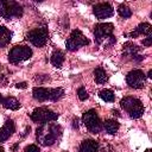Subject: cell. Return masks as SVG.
Wrapping results in <instances>:
<instances>
[{
  "instance_id": "obj_6",
  "label": "cell",
  "mask_w": 152,
  "mask_h": 152,
  "mask_svg": "<svg viewBox=\"0 0 152 152\" xmlns=\"http://www.w3.org/2000/svg\"><path fill=\"white\" fill-rule=\"evenodd\" d=\"M23 6L17 1H0V15L7 20L23 15Z\"/></svg>"
},
{
  "instance_id": "obj_24",
  "label": "cell",
  "mask_w": 152,
  "mask_h": 152,
  "mask_svg": "<svg viewBox=\"0 0 152 152\" xmlns=\"http://www.w3.org/2000/svg\"><path fill=\"white\" fill-rule=\"evenodd\" d=\"M77 95H78V99H80L81 101H86V100L89 97L88 91L86 90L84 87H80V88H78V90H77Z\"/></svg>"
},
{
  "instance_id": "obj_19",
  "label": "cell",
  "mask_w": 152,
  "mask_h": 152,
  "mask_svg": "<svg viewBox=\"0 0 152 152\" xmlns=\"http://www.w3.org/2000/svg\"><path fill=\"white\" fill-rule=\"evenodd\" d=\"M11 38H12L11 31L7 27L0 25V48H5L11 42Z\"/></svg>"
},
{
  "instance_id": "obj_17",
  "label": "cell",
  "mask_w": 152,
  "mask_h": 152,
  "mask_svg": "<svg viewBox=\"0 0 152 152\" xmlns=\"http://www.w3.org/2000/svg\"><path fill=\"white\" fill-rule=\"evenodd\" d=\"M102 127L104 128V131L108 133V134H115L120 127V124L114 120V119H107L103 124H102Z\"/></svg>"
},
{
  "instance_id": "obj_14",
  "label": "cell",
  "mask_w": 152,
  "mask_h": 152,
  "mask_svg": "<svg viewBox=\"0 0 152 152\" xmlns=\"http://www.w3.org/2000/svg\"><path fill=\"white\" fill-rule=\"evenodd\" d=\"M151 32H152V26H151V24H148V23H142V24L138 25L137 28L129 33V37H131V38H135V37L141 36V34H144V36H150Z\"/></svg>"
},
{
  "instance_id": "obj_32",
  "label": "cell",
  "mask_w": 152,
  "mask_h": 152,
  "mask_svg": "<svg viewBox=\"0 0 152 152\" xmlns=\"http://www.w3.org/2000/svg\"><path fill=\"white\" fill-rule=\"evenodd\" d=\"M145 152H152V151H151V148H147V150H146Z\"/></svg>"
},
{
  "instance_id": "obj_18",
  "label": "cell",
  "mask_w": 152,
  "mask_h": 152,
  "mask_svg": "<svg viewBox=\"0 0 152 152\" xmlns=\"http://www.w3.org/2000/svg\"><path fill=\"white\" fill-rule=\"evenodd\" d=\"M2 106L6 108V109H11V110H17V109H19L20 107H21V104H20V102L17 100V99H14V97H12V96H8V97H5V99H2Z\"/></svg>"
},
{
  "instance_id": "obj_10",
  "label": "cell",
  "mask_w": 152,
  "mask_h": 152,
  "mask_svg": "<svg viewBox=\"0 0 152 152\" xmlns=\"http://www.w3.org/2000/svg\"><path fill=\"white\" fill-rule=\"evenodd\" d=\"M49 38V32L46 27H37L27 33V39L37 48H42L46 44Z\"/></svg>"
},
{
  "instance_id": "obj_28",
  "label": "cell",
  "mask_w": 152,
  "mask_h": 152,
  "mask_svg": "<svg viewBox=\"0 0 152 152\" xmlns=\"http://www.w3.org/2000/svg\"><path fill=\"white\" fill-rule=\"evenodd\" d=\"M72 128L74 129H77L78 128V120L77 119H74L72 120Z\"/></svg>"
},
{
  "instance_id": "obj_25",
  "label": "cell",
  "mask_w": 152,
  "mask_h": 152,
  "mask_svg": "<svg viewBox=\"0 0 152 152\" xmlns=\"http://www.w3.org/2000/svg\"><path fill=\"white\" fill-rule=\"evenodd\" d=\"M24 152H40V150H39V147L37 146V145H28V146H26L25 147V150H24Z\"/></svg>"
},
{
  "instance_id": "obj_16",
  "label": "cell",
  "mask_w": 152,
  "mask_h": 152,
  "mask_svg": "<svg viewBox=\"0 0 152 152\" xmlns=\"http://www.w3.org/2000/svg\"><path fill=\"white\" fill-rule=\"evenodd\" d=\"M139 49H140L139 46H137L135 44L128 42V43H126V44L122 46V55L126 56V57H132V59H133V58L138 55Z\"/></svg>"
},
{
  "instance_id": "obj_1",
  "label": "cell",
  "mask_w": 152,
  "mask_h": 152,
  "mask_svg": "<svg viewBox=\"0 0 152 152\" xmlns=\"http://www.w3.org/2000/svg\"><path fill=\"white\" fill-rule=\"evenodd\" d=\"M62 127L57 124H42L36 131L37 141L44 146H51L62 137Z\"/></svg>"
},
{
  "instance_id": "obj_33",
  "label": "cell",
  "mask_w": 152,
  "mask_h": 152,
  "mask_svg": "<svg viewBox=\"0 0 152 152\" xmlns=\"http://www.w3.org/2000/svg\"><path fill=\"white\" fill-rule=\"evenodd\" d=\"M0 152H4V148H2V146H0Z\"/></svg>"
},
{
  "instance_id": "obj_26",
  "label": "cell",
  "mask_w": 152,
  "mask_h": 152,
  "mask_svg": "<svg viewBox=\"0 0 152 152\" xmlns=\"http://www.w3.org/2000/svg\"><path fill=\"white\" fill-rule=\"evenodd\" d=\"M142 44H144L145 46H150V45L152 44V37H151V36H147V38H145V39L142 40Z\"/></svg>"
},
{
  "instance_id": "obj_9",
  "label": "cell",
  "mask_w": 152,
  "mask_h": 152,
  "mask_svg": "<svg viewBox=\"0 0 152 152\" xmlns=\"http://www.w3.org/2000/svg\"><path fill=\"white\" fill-rule=\"evenodd\" d=\"M88 44H89V39L82 33L81 30H74L65 42V46L69 51H75L81 46H86Z\"/></svg>"
},
{
  "instance_id": "obj_21",
  "label": "cell",
  "mask_w": 152,
  "mask_h": 152,
  "mask_svg": "<svg viewBox=\"0 0 152 152\" xmlns=\"http://www.w3.org/2000/svg\"><path fill=\"white\" fill-rule=\"evenodd\" d=\"M94 77H95L96 83H99V84H103V83H106L108 81L107 72H106V70L102 66H97L94 70Z\"/></svg>"
},
{
  "instance_id": "obj_3",
  "label": "cell",
  "mask_w": 152,
  "mask_h": 152,
  "mask_svg": "<svg viewBox=\"0 0 152 152\" xmlns=\"http://www.w3.org/2000/svg\"><path fill=\"white\" fill-rule=\"evenodd\" d=\"M32 95L33 99L39 101V102H44V101H57L61 97H63L64 95V90L62 88H44V87H34L32 89Z\"/></svg>"
},
{
  "instance_id": "obj_5",
  "label": "cell",
  "mask_w": 152,
  "mask_h": 152,
  "mask_svg": "<svg viewBox=\"0 0 152 152\" xmlns=\"http://www.w3.org/2000/svg\"><path fill=\"white\" fill-rule=\"evenodd\" d=\"M82 121L84 124V126L87 127V129L93 133V134H97L101 132L102 127V121L100 119V116L97 115V112L95 109H89L87 110L83 115H82Z\"/></svg>"
},
{
  "instance_id": "obj_30",
  "label": "cell",
  "mask_w": 152,
  "mask_h": 152,
  "mask_svg": "<svg viewBox=\"0 0 152 152\" xmlns=\"http://www.w3.org/2000/svg\"><path fill=\"white\" fill-rule=\"evenodd\" d=\"M103 152H110V147L107 146V148H103Z\"/></svg>"
},
{
  "instance_id": "obj_4",
  "label": "cell",
  "mask_w": 152,
  "mask_h": 152,
  "mask_svg": "<svg viewBox=\"0 0 152 152\" xmlns=\"http://www.w3.org/2000/svg\"><path fill=\"white\" fill-rule=\"evenodd\" d=\"M121 108H124L132 119H138L144 114V106L140 100L133 96H126L120 101Z\"/></svg>"
},
{
  "instance_id": "obj_13",
  "label": "cell",
  "mask_w": 152,
  "mask_h": 152,
  "mask_svg": "<svg viewBox=\"0 0 152 152\" xmlns=\"http://www.w3.org/2000/svg\"><path fill=\"white\" fill-rule=\"evenodd\" d=\"M14 131H15V125H14L13 120H11V119L6 120L2 128H0V142L6 141L14 133Z\"/></svg>"
},
{
  "instance_id": "obj_22",
  "label": "cell",
  "mask_w": 152,
  "mask_h": 152,
  "mask_svg": "<svg viewBox=\"0 0 152 152\" xmlns=\"http://www.w3.org/2000/svg\"><path fill=\"white\" fill-rule=\"evenodd\" d=\"M99 96L104 101V102H114L115 100V95L112 90L109 89H102L99 91Z\"/></svg>"
},
{
  "instance_id": "obj_34",
  "label": "cell",
  "mask_w": 152,
  "mask_h": 152,
  "mask_svg": "<svg viewBox=\"0 0 152 152\" xmlns=\"http://www.w3.org/2000/svg\"><path fill=\"white\" fill-rule=\"evenodd\" d=\"M1 102H2V96L0 95V103H1Z\"/></svg>"
},
{
  "instance_id": "obj_35",
  "label": "cell",
  "mask_w": 152,
  "mask_h": 152,
  "mask_svg": "<svg viewBox=\"0 0 152 152\" xmlns=\"http://www.w3.org/2000/svg\"><path fill=\"white\" fill-rule=\"evenodd\" d=\"M0 68H1V65H0Z\"/></svg>"
},
{
  "instance_id": "obj_27",
  "label": "cell",
  "mask_w": 152,
  "mask_h": 152,
  "mask_svg": "<svg viewBox=\"0 0 152 152\" xmlns=\"http://www.w3.org/2000/svg\"><path fill=\"white\" fill-rule=\"evenodd\" d=\"M15 87H17V88H20V89H25V88H26V83H25V82H20V83H17Z\"/></svg>"
},
{
  "instance_id": "obj_7",
  "label": "cell",
  "mask_w": 152,
  "mask_h": 152,
  "mask_svg": "<svg viewBox=\"0 0 152 152\" xmlns=\"http://www.w3.org/2000/svg\"><path fill=\"white\" fill-rule=\"evenodd\" d=\"M32 49L25 45H17L12 48V50L8 53V61L12 64H18L23 61L28 59L32 56Z\"/></svg>"
},
{
  "instance_id": "obj_23",
  "label": "cell",
  "mask_w": 152,
  "mask_h": 152,
  "mask_svg": "<svg viewBox=\"0 0 152 152\" xmlns=\"http://www.w3.org/2000/svg\"><path fill=\"white\" fill-rule=\"evenodd\" d=\"M118 13H119L120 17H122V18H129V17L132 15L131 8H129L127 5H125V4H121V5L118 7Z\"/></svg>"
},
{
  "instance_id": "obj_12",
  "label": "cell",
  "mask_w": 152,
  "mask_h": 152,
  "mask_svg": "<svg viewBox=\"0 0 152 152\" xmlns=\"http://www.w3.org/2000/svg\"><path fill=\"white\" fill-rule=\"evenodd\" d=\"M93 12L97 19L102 20V19H107L112 17L114 14V8L108 2H101V4H96L93 7Z\"/></svg>"
},
{
  "instance_id": "obj_31",
  "label": "cell",
  "mask_w": 152,
  "mask_h": 152,
  "mask_svg": "<svg viewBox=\"0 0 152 152\" xmlns=\"http://www.w3.org/2000/svg\"><path fill=\"white\" fill-rule=\"evenodd\" d=\"M151 75H152V70H150V71H148V74H147V77H148V78H151V77H152Z\"/></svg>"
},
{
  "instance_id": "obj_29",
  "label": "cell",
  "mask_w": 152,
  "mask_h": 152,
  "mask_svg": "<svg viewBox=\"0 0 152 152\" xmlns=\"http://www.w3.org/2000/svg\"><path fill=\"white\" fill-rule=\"evenodd\" d=\"M113 115H115V116H118V118H119V116H120V112H119V110H116V109H114V110H113Z\"/></svg>"
},
{
  "instance_id": "obj_2",
  "label": "cell",
  "mask_w": 152,
  "mask_h": 152,
  "mask_svg": "<svg viewBox=\"0 0 152 152\" xmlns=\"http://www.w3.org/2000/svg\"><path fill=\"white\" fill-rule=\"evenodd\" d=\"M114 25L112 23H100L94 27V37L97 44H107L108 46L115 43V37L113 36Z\"/></svg>"
},
{
  "instance_id": "obj_15",
  "label": "cell",
  "mask_w": 152,
  "mask_h": 152,
  "mask_svg": "<svg viewBox=\"0 0 152 152\" xmlns=\"http://www.w3.org/2000/svg\"><path fill=\"white\" fill-rule=\"evenodd\" d=\"M99 142L93 139H86L81 142L78 151L80 152H97L99 151Z\"/></svg>"
},
{
  "instance_id": "obj_8",
  "label": "cell",
  "mask_w": 152,
  "mask_h": 152,
  "mask_svg": "<svg viewBox=\"0 0 152 152\" xmlns=\"http://www.w3.org/2000/svg\"><path fill=\"white\" fill-rule=\"evenodd\" d=\"M31 120L38 124H46V122H51L58 119V114L52 112L51 109L46 108V107H39L36 108L32 113H31Z\"/></svg>"
},
{
  "instance_id": "obj_11",
  "label": "cell",
  "mask_w": 152,
  "mask_h": 152,
  "mask_svg": "<svg viewBox=\"0 0 152 152\" xmlns=\"http://www.w3.org/2000/svg\"><path fill=\"white\" fill-rule=\"evenodd\" d=\"M126 82L129 87L134 88V89H140V88H144L145 87V83H146V76L145 74L142 72V70L140 69H135V70H132L127 74L126 76Z\"/></svg>"
},
{
  "instance_id": "obj_20",
  "label": "cell",
  "mask_w": 152,
  "mask_h": 152,
  "mask_svg": "<svg viewBox=\"0 0 152 152\" xmlns=\"http://www.w3.org/2000/svg\"><path fill=\"white\" fill-rule=\"evenodd\" d=\"M51 64L56 68H61L64 63V53L61 50H56L52 55H51V59H50Z\"/></svg>"
}]
</instances>
